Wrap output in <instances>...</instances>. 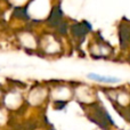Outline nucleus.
<instances>
[{
	"label": "nucleus",
	"mask_w": 130,
	"mask_h": 130,
	"mask_svg": "<svg viewBox=\"0 0 130 130\" xmlns=\"http://www.w3.org/2000/svg\"><path fill=\"white\" fill-rule=\"evenodd\" d=\"M87 78L90 79V80H92V81L101 82V83H119L120 81H121V79L117 78V76L101 75V74H97V73H88Z\"/></svg>",
	"instance_id": "obj_2"
},
{
	"label": "nucleus",
	"mask_w": 130,
	"mask_h": 130,
	"mask_svg": "<svg viewBox=\"0 0 130 130\" xmlns=\"http://www.w3.org/2000/svg\"><path fill=\"white\" fill-rule=\"evenodd\" d=\"M2 99H4V95H2V92L0 91V103L2 102Z\"/></svg>",
	"instance_id": "obj_4"
},
{
	"label": "nucleus",
	"mask_w": 130,
	"mask_h": 130,
	"mask_svg": "<svg viewBox=\"0 0 130 130\" xmlns=\"http://www.w3.org/2000/svg\"><path fill=\"white\" fill-rule=\"evenodd\" d=\"M86 115L87 118L92 122L97 124L99 128L103 130H111L113 127H117L113 121L112 117L108 114V112L99 104H94V105H87L86 110Z\"/></svg>",
	"instance_id": "obj_1"
},
{
	"label": "nucleus",
	"mask_w": 130,
	"mask_h": 130,
	"mask_svg": "<svg viewBox=\"0 0 130 130\" xmlns=\"http://www.w3.org/2000/svg\"><path fill=\"white\" fill-rule=\"evenodd\" d=\"M6 120H7V118H6V115H5V113L0 110V126L6 123Z\"/></svg>",
	"instance_id": "obj_3"
}]
</instances>
